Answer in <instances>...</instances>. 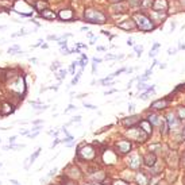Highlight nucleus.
<instances>
[{
  "instance_id": "f257e3e1",
  "label": "nucleus",
  "mask_w": 185,
  "mask_h": 185,
  "mask_svg": "<svg viewBox=\"0 0 185 185\" xmlns=\"http://www.w3.org/2000/svg\"><path fill=\"white\" fill-rule=\"evenodd\" d=\"M134 22H135L136 27L139 30H142V31H150V30L154 29L153 20L150 19L147 15H145V14H141V12L135 14L134 15Z\"/></svg>"
},
{
  "instance_id": "f03ea898",
  "label": "nucleus",
  "mask_w": 185,
  "mask_h": 185,
  "mask_svg": "<svg viewBox=\"0 0 185 185\" xmlns=\"http://www.w3.org/2000/svg\"><path fill=\"white\" fill-rule=\"evenodd\" d=\"M85 20L89 23H93V25H103V23H106L107 18L101 11L88 8V10H85Z\"/></svg>"
},
{
  "instance_id": "7ed1b4c3",
  "label": "nucleus",
  "mask_w": 185,
  "mask_h": 185,
  "mask_svg": "<svg viewBox=\"0 0 185 185\" xmlns=\"http://www.w3.org/2000/svg\"><path fill=\"white\" fill-rule=\"evenodd\" d=\"M78 157H83L84 159H93L96 157V151H95V149L92 147V146H83V147H80L78 149Z\"/></svg>"
},
{
  "instance_id": "20e7f679",
  "label": "nucleus",
  "mask_w": 185,
  "mask_h": 185,
  "mask_svg": "<svg viewBox=\"0 0 185 185\" xmlns=\"http://www.w3.org/2000/svg\"><path fill=\"white\" fill-rule=\"evenodd\" d=\"M151 7L154 10V12H165L168 10V2L166 0H154Z\"/></svg>"
},
{
  "instance_id": "39448f33",
  "label": "nucleus",
  "mask_w": 185,
  "mask_h": 185,
  "mask_svg": "<svg viewBox=\"0 0 185 185\" xmlns=\"http://www.w3.org/2000/svg\"><path fill=\"white\" fill-rule=\"evenodd\" d=\"M116 147L119 149L120 153L126 154V153H129L131 150V143H130V141H119L116 143Z\"/></svg>"
},
{
  "instance_id": "423d86ee",
  "label": "nucleus",
  "mask_w": 185,
  "mask_h": 185,
  "mask_svg": "<svg viewBox=\"0 0 185 185\" xmlns=\"http://www.w3.org/2000/svg\"><path fill=\"white\" fill-rule=\"evenodd\" d=\"M168 124H169V129L173 131L180 127V119H176V116L173 113H170L168 116Z\"/></svg>"
},
{
  "instance_id": "0eeeda50",
  "label": "nucleus",
  "mask_w": 185,
  "mask_h": 185,
  "mask_svg": "<svg viewBox=\"0 0 185 185\" xmlns=\"http://www.w3.org/2000/svg\"><path fill=\"white\" fill-rule=\"evenodd\" d=\"M118 27L119 29H123V30H134L136 27V25H135V22L132 19H129V20H124V22L119 23Z\"/></svg>"
},
{
  "instance_id": "6e6552de",
  "label": "nucleus",
  "mask_w": 185,
  "mask_h": 185,
  "mask_svg": "<svg viewBox=\"0 0 185 185\" xmlns=\"http://www.w3.org/2000/svg\"><path fill=\"white\" fill-rule=\"evenodd\" d=\"M58 18L61 19V20H72L73 19V11L72 10H62V11H60V15H58Z\"/></svg>"
},
{
  "instance_id": "1a4fd4ad",
  "label": "nucleus",
  "mask_w": 185,
  "mask_h": 185,
  "mask_svg": "<svg viewBox=\"0 0 185 185\" xmlns=\"http://www.w3.org/2000/svg\"><path fill=\"white\" fill-rule=\"evenodd\" d=\"M41 18L48 19V20H54L57 18V14L51 10H43V11H41Z\"/></svg>"
},
{
  "instance_id": "9d476101",
  "label": "nucleus",
  "mask_w": 185,
  "mask_h": 185,
  "mask_svg": "<svg viewBox=\"0 0 185 185\" xmlns=\"http://www.w3.org/2000/svg\"><path fill=\"white\" fill-rule=\"evenodd\" d=\"M166 106H168V100H157V101H154L151 106H150V108H153V110H164V108H166Z\"/></svg>"
},
{
  "instance_id": "9b49d317",
  "label": "nucleus",
  "mask_w": 185,
  "mask_h": 185,
  "mask_svg": "<svg viewBox=\"0 0 185 185\" xmlns=\"http://www.w3.org/2000/svg\"><path fill=\"white\" fill-rule=\"evenodd\" d=\"M129 164H130V166H131L132 169L139 168V165H141V158H139V155L132 154V155L130 157V159H129Z\"/></svg>"
},
{
  "instance_id": "f8f14e48",
  "label": "nucleus",
  "mask_w": 185,
  "mask_h": 185,
  "mask_svg": "<svg viewBox=\"0 0 185 185\" xmlns=\"http://www.w3.org/2000/svg\"><path fill=\"white\" fill-rule=\"evenodd\" d=\"M155 154H153V153H147L145 157H143V162L147 165V166H153L154 164H155Z\"/></svg>"
},
{
  "instance_id": "ddd939ff",
  "label": "nucleus",
  "mask_w": 185,
  "mask_h": 185,
  "mask_svg": "<svg viewBox=\"0 0 185 185\" xmlns=\"http://www.w3.org/2000/svg\"><path fill=\"white\" fill-rule=\"evenodd\" d=\"M139 122V116L138 115H134V116H130V118H127V119H124L123 120V124L124 126H130V127H132L135 123H138Z\"/></svg>"
},
{
  "instance_id": "4468645a",
  "label": "nucleus",
  "mask_w": 185,
  "mask_h": 185,
  "mask_svg": "<svg viewBox=\"0 0 185 185\" xmlns=\"http://www.w3.org/2000/svg\"><path fill=\"white\" fill-rule=\"evenodd\" d=\"M139 127L146 132V134H151V129H153V126L149 123V120H142L139 123Z\"/></svg>"
},
{
  "instance_id": "2eb2a0df",
  "label": "nucleus",
  "mask_w": 185,
  "mask_h": 185,
  "mask_svg": "<svg viewBox=\"0 0 185 185\" xmlns=\"http://www.w3.org/2000/svg\"><path fill=\"white\" fill-rule=\"evenodd\" d=\"M147 120H149V123L151 124V126H158V124H161V118L158 116V115H150V116L147 118Z\"/></svg>"
},
{
  "instance_id": "dca6fc26",
  "label": "nucleus",
  "mask_w": 185,
  "mask_h": 185,
  "mask_svg": "<svg viewBox=\"0 0 185 185\" xmlns=\"http://www.w3.org/2000/svg\"><path fill=\"white\" fill-rule=\"evenodd\" d=\"M126 8H127V6L123 2H119L115 6H112V10H115V12H126Z\"/></svg>"
},
{
  "instance_id": "f3484780",
  "label": "nucleus",
  "mask_w": 185,
  "mask_h": 185,
  "mask_svg": "<svg viewBox=\"0 0 185 185\" xmlns=\"http://www.w3.org/2000/svg\"><path fill=\"white\" fill-rule=\"evenodd\" d=\"M30 104H31V106L35 108V110H38V111H45V110L49 108L48 104H39L38 101H30Z\"/></svg>"
},
{
  "instance_id": "a211bd4d",
  "label": "nucleus",
  "mask_w": 185,
  "mask_h": 185,
  "mask_svg": "<svg viewBox=\"0 0 185 185\" xmlns=\"http://www.w3.org/2000/svg\"><path fill=\"white\" fill-rule=\"evenodd\" d=\"M8 54H22L23 51H20V46L15 45V46H11V48L7 50Z\"/></svg>"
},
{
  "instance_id": "6ab92c4d",
  "label": "nucleus",
  "mask_w": 185,
  "mask_h": 185,
  "mask_svg": "<svg viewBox=\"0 0 185 185\" xmlns=\"http://www.w3.org/2000/svg\"><path fill=\"white\" fill-rule=\"evenodd\" d=\"M136 181L139 182V185H146L147 184V178L145 177L143 173H138L136 174Z\"/></svg>"
},
{
  "instance_id": "aec40b11",
  "label": "nucleus",
  "mask_w": 185,
  "mask_h": 185,
  "mask_svg": "<svg viewBox=\"0 0 185 185\" xmlns=\"http://www.w3.org/2000/svg\"><path fill=\"white\" fill-rule=\"evenodd\" d=\"M29 31L26 30V29H22L19 32H16V34H11V38H16V37H26V35H29Z\"/></svg>"
},
{
  "instance_id": "412c9836",
  "label": "nucleus",
  "mask_w": 185,
  "mask_h": 185,
  "mask_svg": "<svg viewBox=\"0 0 185 185\" xmlns=\"http://www.w3.org/2000/svg\"><path fill=\"white\" fill-rule=\"evenodd\" d=\"M23 147H25V145H14V143H10L8 146H4L3 149L4 150H18V149H23Z\"/></svg>"
},
{
  "instance_id": "4be33fe9",
  "label": "nucleus",
  "mask_w": 185,
  "mask_h": 185,
  "mask_svg": "<svg viewBox=\"0 0 185 185\" xmlns=\"http://www.w3.org/2000/svg\"><path fill=\"white\" fill-rule=\"evenodd\" d=\"M34 7L37 8V11H43V7H46V3L43 0H38V2L34 4Z\"/></svg>"
},
{
  "instance_id": "5701e85b",
  "label": "nucleus",
  "mask_w": 185,
  "mask_h": 185,
  "mask_svg": "<svg viewBox=\"0 0 185 185\" xmlns=\"http://www.w3.org/2000/svg\"><path fill=\"white\" fill-rule=\"evenodd\" d=\"M66 74H68V70H66V69L60 68V73H58V74H55V77H57V78H60V80H64V78L66 77Z\"/></svg>"
},
{
  "instance_id": "b1692460",
  "label": "nucleus",
  "mask_w": 185,
  "mask_h": 185,
  "mask_svg": "<svg viewBox=\"0 0 185 185\" xmlns=\"http://www.w3.org/2000/svg\"><path fill=\"white\" fill-rule=\"evenodd\" d=\"M177 115H178V119H185V107H178L177 108Z\"/></svg>"
},
{
  "instance_id": "393cba45",
  "label": "nucleus",
  "mask_w": 185,
  "mask_h": 185,
  "mask_svg": "<svg viewBox=\"0 0 185 185\" xmlns=\"http://www.w3.org/2000/svg\"><path fill=\"white\" fill-rule=\"evenodd\" d=\"M41 151H42V150H41V147H39V149H37V151H35V153H34V154H32V155L29 158V159H30V164H32L34 161H35V159L38 158V155L41 154Z\"/></svg>"
},
{
  "instance_id": "a878e982",
  "label": "nucleus",
  "mask_w": 185,
  "mask_h": 185,
  "mask_svg": "<svg viewBox=\"0 0 185 185\" xmlns=\"http://www.w3.org/2000/svg\"><path fill=\"white\" fill-rule=\"evenodd\" d=\"M143 3V0H129V4L131 7H139Z\"/></svg>"
},
{
  "instance_id": "bb28decb",
  "label": "nucleus",
  "mask_w": 185,
  "mask_h": 185,
  "mask_svg": "<svg viewBox=\"0 0 185 185\" xmlns=\"http://www.w3.org/2000/svg\"><path fill=\"white\" fill-rule=\"evenodd\" d=\"M61 68V64L58 62V61H55V62H53V65L50 66V69H51V70L53 72H55V70H58V69Z\"/></svg>"
},
{
  "instance_id": "cd10ccee",
  "label": "nucleus",
  "mask_w": 185,
  "mask_h": 185,
  "mask_svg": "<svg viewBox=\"0 0 185 185\" xmlns=\"http://www.w3.org/2000/svg\"><path fill=\"white\" fill-rule=\"evenodd\" d=\"M134 50L138 53V57H141V54H142V51H143V46H134Z\"/></svg>"
},
{
  "instance_id": "c85d7f7f",
  "label": "nucleus",
  "mask_w": 185,
  "mask_h": 185,
  "mask_svg": "<svg viewBox=\"0 0 185 185\" xmlns=\"http://www.w3.org/2000/svg\"><path fill=\"white\" fill-rule=\"evenodd\" d=\"M147 89V85L145 83H138V91H145Z\"/></svg>"
},
{
  "instance_id": "c756f323",
  "label": "nucleus",
  "mask_w": 185,
  "mask_h": 185,
  "mask_svg": "<svg viewBox=\"0 0 185 185\" xmlns=\"http://www.w3.org/2000/svg\"><path fill=\"white\" fill-rule=\"evenodd\" d=\"M84 107L85 108H89V110H96L97 108L96 106H93V104H88V103H84Z\"/></svg>"
},
{
  "instance_id": "7c9ffc66",
  "label": "nucleus",
  "mask_w": 185,
  "mask_h": 185,
  "mask_svg": "<svg viewBox=\"0 0 185 185\" xmlns=\"http://www.w3.org/2000/svg\"><path fill=\"white\" fill-rule=\"evenodd\" d=\"M80 120H81V116H74V118H72L70 122L68 123V126H69V124H72V123H74V122H80Z\"/></svg>"
},
{
  "instance_id": "2f4dec72",
  "label": "nucleus",
  "mask_w": 185,
  "mask_h": 185,
  "mask_svg": "<svg viewBox=\"0 0 185 185\" xmlns=\"http://www.w3.org/2000/svg\"><path fill=\"white\" fill-rule=\"evenodd\" d=\"M104 60H118V55H112V54H107Z\"/></svg>"
},
{
  "instance_id": "473e14b6",
  "label": "nucleus",
  "mask_w": 185,
  "mask_h": 185,
  "mask_svg": "<svg viewBox=\"0 0 185 185\" xmlns=\"http://www.w3.org/2000/svg\"><path fill=\"white\" fill-rule=\"evenodd\" d=\"M48 41H60V37H57V35H49L48 37Z\"/></svg>"
},
{
  "instance_id": "72a5a7b5",
  "label": "nucleus",
  "mask_w": 185,
  "mask_h": 185,
  "mask_svg": "<svg viewBox=\"0 0 185 185\" xmlns=\"http://www.w3.org/2000/svg\"><path fill=\"white\" fill-rule=\"evenodd\" d=\"M73 110H76V107L73 106V104H69V107H68V108L65 110V113H68L69 111H73Z\"/></svg>"
},
{
  "instance_id": "f704fd0d",
  "label": "nucleus",
  "mask_w": 185,
  "mask_h": 185,
  "mask_svg": "<svg viewBox=\"0 0 185 185\" xmlns=\"http://www.w3.org/2000/svg\"><path fill=\"white\" fill-rule=\"evenodd\" d=\"M158 48H159V43H158V42H155V43L153 45V48H151V50H150V51H157V50H158Z\"/></svg>"
},
{
  "instance_id": "c9c22d12",
  "label": "nucleus",
  "mask_w": 185,
  "mask_h": 185,
  "mask_svg": "<svg viewBox=\"0 0 185 185\" xmlns=\"http://www.w3.org/2000/svg\"><path fill=\"white\" fill-rule=\"evenodd\" d=\"M78 64H80V66H81V68L84 69V68H85V65H87V61H85V60H80V61H78Z\"/></svg>"
},
{
  "instance_id": "e433bc0d",
  "label": "nucleus",
  "mask_w": 185,
  "mask_h": 185,
  "mask_svg": "<svg viewBox=\"0 0 185 185\" xmlns=\"http://www.w3.org/2000/svg\"><path fill=\"white\" fill-rule=\"evenodd\" d=\"M55 173H57V169H51V170L49 172V174H48V177H53V176L55 174Z\"/></svg>"
},
{
  "instance_id": "4c0bfd02",
  "label": "nucleus",
  "mask_w": 185,
  "mask_h": 185,
  "mask_svg": "<svg viewBox=\"0 0 185 185\" xmlns=\"http://www.w3.org/2000/svg\"><path fill=\"white\" fill-rule=\"evenodd\" d=\"M134 110H135V106H134V104H129V112H130V113H132V112H134Z\"/></svg>"
},
{
  "instance_id": "58836bf2",
  "label": "nucleus",
  "mask_w": 185,
  "mask_h": 185,
  "mask_svg": "<svg viewBox=\"0 0 185 185\" xmlns=\"http://www.w3.org/2000/svg\"><path fill=\"white\" fill-rule=\"evenodd\" d=\"M127 45H129V46H134V39L129 38V39H127Z\"/></svg>"
},
{
  "instance_id": "ea45409f",
  "label": "nucleus",
  "mask_w": 185,
  "mask_h": 185,
  "mask_svg": "<svg viewBox=\"0 0 185 185\" xmlns=\"http://www.w3.org/2000/svg\"><path fill=\"white\" fill-rule=\"evenodd\" d=\"M64 185H77L74 181H66V182H64Z\"/></svg>"
},
{
  "instance_id": "a19ab883",
  "label": "nucleus",
  "mask_w": 185,
  "mask_h": 185,
  "mask_svg": "<svg viewBox=\"0 0 185 185\" xmlns=\"http://www.w3.org/2000/svg\"><path fill=\"white\" fill-rule=\"evenodd\" d=\"M92 61H93L95 64H100V62H101L103 60H101V58H96V57H95V58H93V60H92Z\"/></svg>"
},
{
  "instance_id": "79ce46f5",
  "label": "nucleus",
  "mask_w": 185,
  "mask_h": 185,
  "mask_svg": "<svg viewBox=\"0 0 185 185\" xmlns=\"http://www.w3.org/2000/svg\"><path fill=\"white\" fill-rule=\"evenodd\" d=\"M60 142H61V141H60V139H55V141H54V142H53V145H51V149H53V147H54V146H57V145H58V143H60Z\"/></svg>"
},
{
  "instance_id": "37998d69",
  "label": "nucleus",
  "mask_w": 185,
  "mask_h": 185,
  "mask_svg": "<svg viewBox=\"0 0 185 185\" xmlns=\"http://www.w3.org/2000/svg\"><path fill=\"white\" fill-rule=\"evenodd\" d=\"M15 139H16V135L11 136V138H10V143H14V142H15Z\"/></svg>"
},
{
  "instance_id": "c03bdc74",
  "label": "nucleus",
  "mask_w": 185,
  "mask_h": 185,
  "mask_svg": "<svg viewBox=\"0 0 185 185\" xmlns=\"http://www.w3.org/2000/svg\"><path fill=\"white\" fill-rule=\"evenodd\" d=\"M96 69H97V66H96V64L93 62V65H92V72H93V73H96Z\"/></svg>"
},
{
  "instance_id": "a18cd8bd",
  "label": "nucleus",
  "mask_w": 185,
  "mask_h": 185,
  "mask_svg": "<svg viewBox=\"0 0 185 185\" xmlns=\"http://www.w3.org/2000/svg\"><path fill=\"white\" fill-rule=\"evenodd\" d=\"M168 53H169V54H176V53H177V49H174V50L169 49V50H168Z\"/></svg>"
},
{
  "instance_id": "49530a36",
  "label": "nucleus",
  "mask_w": 185,
  "mask_h": 185,
  "mask_svg": "<svg viewBox=\"0 0 185 185\" xmlns=\"http://www.w3.org/2000/svg\"><path fill=\"white\" fill-rule=\"evenodd\" d=\"M41 48H42V49H48V48H49V45H48V43H42V45H41Z\"/></svg>"
},
{
  "instance_id": "de8ad7c7",
  "label": "nucleus",
  "mask_w": 185,
  "mask_h": 185,
  "mask_svg": "<svg viewBox=\"0 0 185 185\" xmlns=\"http://www.w3.org/2000/svg\"><path fill=\"white\" fill-rule=\"evenodd\" d=\"M97 50H99V51H104V50H106V48H103V46H99Z\"/></svg>"
},
{
  "instance_id": "09e8293b",
  "label": "nucleus",
  "mask_w": 185,
  "mask_h": 185,
  "mask_svg": "<svg viewBox=\"0 0 185 185\" xmlns=\"http://www.w3.org/2000/svg\"><path fill=\"white\" fill-rule=\"evenodd\" d=\"M30 62H32V64H37L38 61H37V58H30Z\"/></svg>"
},
{
  "instance_id": "8fccbe9b",
  "label": "nucleus",
  "mask_w": 185,
  "mask_h": 185,
  "mask_svg": "<svg viewBox=\"0 0 185 185\" xmlns=\"http://www.w3.org/2000/svg\"><path fill=\"white\" fill-rule=\"evenodd\" d=\"M159 68H161V69H165V68H166V65H165V64H161V65H159Z\"/></svg>"
},
{
  "instance_id": "3c124183",
  "label": "nucleus",
  "mask_w": 185,
  "mask_h": 185,
  "mask_svg": "<svg viewBox=\"0 0 185 185\" xmlns=\"http://www.w3.org/2000/svg\"><path fill=\"white\" fill-rule=\"evenodd\" d=\"M170 27H172V30H174V27H176V23H172V25H170Z\"/></svg>"
},
{
  "instance_id": "603ef678",
  "label": "nucleus",
  "mask_w": 185,
  "mask_h": 185,
  "mask_svg": "<svg viewBox=\"0 0 185 185\" xmlns=\"http://www.w3.org/2000/svg\"><path fill=\"white\" fill-rule=\"evenodd\" d=\"M32 123H34V124H41L42 122H41V120H35V122H32Z\"/></svg>"
},
{
  "instance_id": "864d4df0",
  "label": "nucleus",
  "mask_w": 185,
  "mask_h": 185,
  "mask_svg": "<svg viewBox=\"0 0 185 185\" xmlns=\"http://www.w3.org/2000/svg\"><path fill=\"white\" fill-rule=\"evenodd\" d=\"M111 2H113V3H119V2H123V0H111Z\"/></svg>"
},
{
  "instance_id": "5fc2aeb1",
  "label": "nucleus",
  "mask_w": 185,
  "mask_h": 185,
  "mask_svg": "<svg viewBox=\"0 0 185 185\" xmlns=\"http://www.w3.org/2000/svg\"><path fill=\"white\" fill-rule=\"evenodd\" d=\"M178 49H185V45H180V46H178Z\"/></svg>"
},
{
  "instance_id": "6e6d98bb",
  "label": "nucleus",
  "mask_w": 185,
  "mask_h": 185,
  "mask_svg": "<svg viewBox=\"0 0 185 185\" xmlns=\"http://www.w3.org/2000/svg\"><path fill=\"white\" fill-rule=\"evenodd\" d=\"M7 29V26H0V30H6Z\"/></svg>"
},
{
  "instance_id": "4d7b16f0",
  "label": "nucleus",
  "mask_w": 185,
  "mask_h": 185,
  "mask_svg": "<svg viewBox=\"0 0 185 185\" xmlns=\"http://www.w3.org/2000/svg\"><path fill=\"white\" fill-rule=\"evenodd\" d=\"M2 166H3V164H2V162H0V168H2Z\"/></svg>"
},
{
  "instance_id": "13d9d810",
  "label": "nucleus",
  "mask_w": 185,
  "mask_h": 185,
  "mask_svg": "<svg viewBox=\"0 0 185 185\" xmlns=\"http://www.w3.org/2000/svg\"><path fill=\"white\" fill-rule=\"evenodd\" d=\"M182 4H184V6H185V0H184V2H182Z\"/></svg>"
},
{
  "instance_id": "bf43d9fd",
  "label": "nucleus",
  "mask_w": 185,
  "mask_h": 185,
  "mask_svg": "<svg viewBox=\"0 0 185 185\" xmlns=\"http://www.w3.org/2000/svg\"><path fill=\"white\" fill-rule=\"evenodd\" d=\"M16 185H20V184H19V182H18V184H16Z\"/></svg>"
},
{
  "instance_id": "052dcab7",
  "label": "nucleus",
  "mask_w": 185,
  "mask_h": 185,
  "mask_svg": "<svg viewBox=\"0 0 185 185\" xmlns=\"http://www.w3.org/2000/svg\"><path fill=\"white\" fill-rule=\"evenodd\" d=\"M0 185H2V182H0Z\"/></svg>"
},
{
  "instance_id": "680f3d73",
  "label": "nucleus",
  "mask_w": 185,
  "mask_h": 185,
  "mask_svg": "<svg viewBox=\"0 0 185 185\" xmlns=\"http://www.w3.org/2000/svg\"><path fill=\"white\" fill-rule=\"evenodd\" d=\"M0 142H2V139H0Z\"/></svg>"
}]
</instances>
